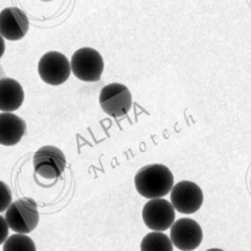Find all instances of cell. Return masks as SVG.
Returning <instances> with one entry per match:
<instances>
[{"label":"cell","mask_w":251,"mask_h":251,"mask_svg":"<svg viewBox=\"0 0 251 251\" xmlns=\"http://www.w3.org/2000/svg\"><path fill=\"white\" fill-rule=\"evenodd\" d=\"M38 75L47 84L60 85L70 77L72 69L68 58L57 51L45 53L38 62Z\"/></svg>","instance_id":"5"},{"label":"cell","mask_w":251,"mask_h":251,"mask_svg":"<svg viewBox=\"0 0 251 251\" xmlns=\"http://www.w3.org/2000/svg\"><path fill=\"white\" fill-rule=\"evenodd\" d=\"M24 90L20 82L11 77L0 78V110L13 112L24 102Z\"/></svg>","instance_id":"12"},{"label":"cell","mask_w":251,"mask_h":251,"mask_svg":"<svg viewBox=\"0 0 251 251\" xmlns=\"http://www.w3.org/2000/svg\"><path fill=\"white\" fill-rule=\"evenodd\" d=\"M71 69L75 76L82 81H97L103 73V58L97 50L82 47L73 54Z\"/></svg>","instance_id":"3"},{"label":"cell","mask_w":251,"mask_h":251,"mask_svg":"<svg viewBox=\"0 0 251 251\" xmlns=\"http://www.w3.org/2000/svg\"><path fill=\"white\" fill-rule=\"evenodd\" d=\"M173 248L174 244L171 238L158 230L147 233L140 243L142 251H173Z\"/></svg>","instance_id":"13"},{"label":"cell","mask_w":251,"mask_h":251,"mask_svg":"<svg viewBox=\"0 0 251 251\" xmlns=\"http://www.w3.org/2000/svg\"><path fill=\"white\" fill-rule=\"evenodd\" d=\"M5 219L9 227L19 233H29L38 225L39 214L36 202L32 198L24 197L10 204Z\"/></svg>","instance_id":"2"},{"label":"cell","mask_w":251,"mask_h":251,"mask_svg":"<svg viewBox=\"0 0 251 251\" xmlns=\"http://www.w3.org/2000/svg\"><path fill=\"white\" fill-rule=\"evenodd\" d=\"M33 166L35 172L44 178L53 179L62 175L66 168V158L61 149L45 145L34 154Z\"/></svg>","instance_id":"9"},{"label":"cell","mask_w":251,"mask_h":251,"mask_svg":"<svg viewBox=\"0 0 251 251\" xmlns=\"http://www.w3.org/2000/svg\"><path fill=\"white\" fill-rule=\"evenodd\" d=\"M35 249L33 240L29 236L19 232L7 237L3 245V250L5 251H34Z\"/></svg>","instance_id":"14"},{"label":"cell","mask_w":251,"mask_h":251,"mask_svg":"<svg viewBox=\"0 0 251 251\" xmlns=\"http://www.w3.org/2000/svg\"><path fill=\"white\" fill-rule=\"evenodd\" d=\"M27 16L19 8L8 7L0 12V34L8 40L22 39L27 32Z\"/></svg>","instance_id":"10"},{"label":"cell","mask_w":251,"mask_h":251,"mask_svg":"<svg viewBox=\"0 0 251 251\" xmlns=\"http://www.w3.org/2000/svg\"><path fill=\"white\" fill-rule=\"evenodd\" d=\"M12 203V192L9 186L0 180V212H4Z\"/></svg>","instance_id":"15"},{"label":"cell","mask_w":251,"mask_h":251,"mask_svg":"<svg viewBox=\"0 0 251 251\" xmlns=\"http://www.w3.org/2000/svg\"><path fill=\"white\" fill-rule=\"evenodd\" d=\"M26 129L25 122L19 116L10 113H0V144L13 146L21 141Z\"/></svg>","instance_id":"11"},{"label":"cell","mask_w":251,"mask_h":251,"mask_svg":"<svg viewBox=\"0 0 251 251\" xmlns=\"http://www.w3.org/2000/svg\"><path fill=\"white\" fill-rule=\"evenodd\" d=\"M9 226L7 224L6 219H4L1 215H0V245L2 243L5 242V240L8 237V233H9Z\"/></svg>","instance_id":"16"},{"label":"cell","mask_w":251,"mask_h":251,"mask_svg":"<svg viewBox=\"0 0 251 251\" xmlns=\"http://www.w3.org/2000/svg\"><path fill=\"white\" fill-rule=\"evenodd\" d=\"M170 238L177 249L190 251L196 249L203 238L200 225L189 218H180L174 222L170 229Z\"/></svg>","instance_id":"8"},{"label":"cell","mask_w":251,"mask_h":251,"mask_svg":"<svg viewBox=\"0 0 251 251\" xmlns=\"http://www.w3.org/2000/svg\"><path fill=\"white\" fill-rule=\"evenodd\" d=\"M99 104L107 115L114 118H121L126 116L131 108V93L122 83H109L103 86L100 91Z\"/></svg>","instance_id":"4"},{"label":"cell","mask_w":251,"mask_h":251,"mask_svg":"<svg viewBox=\"0 0 251 251\" xmlns=\"http://www.w3.org/2000/svg\"><path fill=\"white\" fill-rule=\"evenodd\" d=\"M137 192L148 199L167 195L174 186L173 173L162 164H151L141 168L134 176Z\"/></svg>","instance_id":"1"},{"label":"cell","mask_w":251,"mask_h":251,"mask_svg":"<svg viewBox=\"0 0 251 251\" xmlns=\"http://www.w3.org/2000/svg\"><path fill=\"white\" fill-rule=\"evenodd\" d=\"M5 52V42H4V37L0 34V58Z\"/></svg>","instance_id":"17"},{"label":"cell","mask_w":251,"mask_h":251,"mask_svg":"<svg viewBox=\"0 0 251 251\" xmlns=\"http://www.w3.org/2000/svg\"><path fill=\"white\" fill-rule=\"evenodd\" d=\"M171 203L181 214H193L203 203V192L195 182L181 180L171 190Z\"/></svg>","instance_id":"7"},{"label":"cell","mask_w":251,"mask_h":251,"mask_svg":"<svg viewBox=\"0 0 251 251\" xmlns=\"http://www.w3.org/2000/svg\"><path fill=\"white\" fill-rule=\"evenodd\" d=\"M175 217L176 213L173 204L161 197L150 199L142 209L143 222L152 230H167L174 224Z\"/></svg>","instance_id":"6"}]
</instances>
